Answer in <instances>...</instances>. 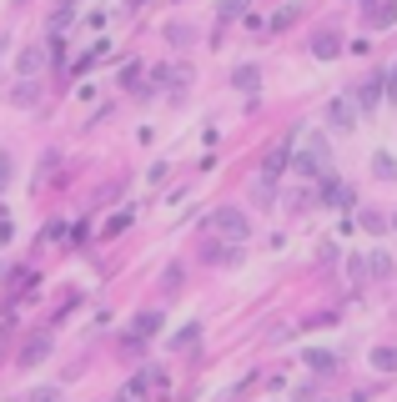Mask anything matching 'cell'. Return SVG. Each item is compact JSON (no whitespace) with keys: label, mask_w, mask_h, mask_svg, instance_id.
<instances>
[{"label":"cell","mask_w":397,"mask_h":402,"mask_svg":"<svg viewBox=\"0 0 397 402\" xmlns=\"http://www.w3.org/2000/svg\"><path fill=\"white\" fill-rule=\"evenodd\" d=\"M292 166L302 171V177H322V156H317V151H302V156H297Z\"/></svg>","instance_id":"cell-9"},{"label":"cell","mask_w":397,"mask_h":402,"mask_svg":"<svg viewBox=\"0 0 397 402\" xmlns=\"http://www.w3.org/2000/svg\"><path fill=\"white\" fill-rule=\"evenodd\" d=\"M196 337H201V322H191V327H181V332L172 337V347L181 352V347H191V342H196Z\"/></svg>","instance_id":"cell-13"},{"label":"cell","mask_w":397,"mask_h":402,"mask_svg":"<svg viewBox=\"0 0 397 402\" xmlns=\"http://www.w3.org/2000/svg\"><path fill=\"white\" fill-rule=\"evenodd\" d=\"M45 71V45H26L21 50V76L30 81V76H40Z\"/></svg>","instance_id":"cell-4"},{"label":"cell","mask_w":397,"mask_h":402,"mask_svg":"<svg viewBox=\"0 0 397 402\" xmlns=\"http://www.w3.org/2000/svg\"><path fill=\"white\" fill-rule=\"evenodd\" d=\"M156 327H161V317H156V312H141V317H136V327H131V337H151Z\"/></svg>","instance_id":"cell-12"},{"label":"cell","mask_w":397,"mask_h":402,"mask_svg":"<svg viewBox=\"0 0 397 402\" xmlns=\"http://www.w3.org/2000/svg\"><path fill=\"white\" fill-rule=\"evenodd\" d=\"M287 161H292L287 151H272V156H267V166H262V171H267V182H272V177H276V171H281V166H287Z\"/></svg>","instance_id":"cell-15"},{"label":"cell","mask_w":397,"mask_h":402,"mask_svg":"<svg viewBox=\"0 0 397 402\" xmlns=\"http://www.w3.org/2000/svg\"><path fill=\"white\" fill-rule=\"evenodd\" d=\"M312 55H317V61H332V55H342V40H337V35H317Z\"/></svg>","instance_id":"cell-7"},{"label":"cell","mask_w":397,"mask_h":402,"mask_svg":"<svg viewBox=\"0 0 397 402\" xmlns=\"http://www.w3.org/2000/svg\"><path fill=\"white\" fill-rule=\"evenodd\" d=\"M11 232H16V221H11V216H0V242H11Z\"/></svg>","instance_id":"cell-21"},{"label":"cell","mask_w":397,"mask_h":402,"mask_svg":"<svg viewBox=\"0 0 397 402\" xmlns=\"http://www.w3.org/2000/svg\"><path fill=\"white\" fill-rule=\"evenodd\" d=\"M382 86H387V76H372V81H362V86H352V106L372 116V106L382 101Z\"/></svg>","instance_id":"cell-2"},{"label":"cell","mask_w":397,"mask_h":402,"mask_svg":"<svg viewBox=\"0 0 397 402\" xmlns=\"http://www.w3.org/2000/svg\"><path fill=\"white\" fill-rule=\"evenodd\" d=\"M126 6H146V0H126Z\"/></svg>","instance_id":"cell-24"},{"label":"cell","mask_w":397,"mask_h":402,"mask_svg":"<svg viewBox=\"0 0 397 402\" xmlns=\"http://www.w3.org/2000/svg\"><path fill=\"white\" fill-rule=\"evenodd\" d=\"M206 226H211V232H221V237H237V242H247V232H252V221H247L242 206H216L206 216Z\"/></svg>","instance_id":"cell-1"},{"label":"cell","mask_w":397,"mask_h":402,"mask_svg":"<svg viewBox=\"0 0 397 402\" xmlns=\"http://www.w3.org/2000/svg\"><path fill=\"white\" fill-rule=\"evenodd\" d=\"M30 402H66V397H61V387H35Z\"/></svg>","instance_id":"cell-16"},{"label":"cell","mask_w":397,"mask_h":402,"mask_svg":"<svg viewBox=\"0 0 397 402\" xmlns=\"http://www.w3.org/2000/svg\"><path fill=\"white\" fill-rule=\"evenodd\" d=\"M362 226H367V232H372V237H377V232H387V221H382L377 211H362Z\"/></svg>","instance_id":"cell-17"},{"label":"cell","mask_w":397,"mask_h":402,"mask_svg":"<svg viewBox=\"0 0 397 402\" xmlns=\"http://www.w3.org/2000/svg\"><path fill=\"white\" fill-rule=\"evenodd\" d=\"M392 232H397V216H392Z\"/></svg>","instance_id":"cell-25"},{"label":"cell","mask_w":397,"mask_h":402,"mask_svg":"<svg viewBox=\"0 0 397 402\" xmlns=\"http://www.w3.org/2000/svg\"><path fill=\"white\" fill-rule=\"evenodd\" d=\"M372 272H377V277H387V272H392V257H382V252H377V257H372Z\"/></svg>","instance_id":"cell-20"},{"label":"cell","mask_w":397,"mask_h":402,"mask_svg":"<svg viewBox=\"0 0 397 402\" xmlns=\"http://www.w3.org/2000/svg\"><path fill=\"white\" fill-rule=\"evenodd\" d=\"M327 126H332V131H352V126H357L352 101H332V106H327Z\"/></svg>","instance_id":"cell-3"},{"label":"cell","mask_w":397,"mask_h":402,"mask_svg":"<svg viewBox=\"0 0 397 402\" xmlns=\"http://www.w3.org/2000/svg\"><path fill=\"white\" fill-rule=\"evenodd\" d=\"M307 367H317V372H332V367H337V357H332V352H307Z\"/></svg>","instance_id":"cell-14"},{"label":"cell","mask_w":397,"mask_h":402,"mask_svg":"<svg viewBox=\"0 0 397 402\" xmlns=\"http://www.w3.org/2000/svg\"><path fill=\"white\" fill-rule=\"evenodd\" d=\"M372 171H377L382 182H397V161H392L387 151H377V156H372Z\"/></svg>","instance_id":"cell-10"},{"label":"cell","mask_w":397,"mask_h":402,"mask_svg":"<svg viewBox=\"0 0 397 402\" xmlns=\"http://www.w3.org/2000/svg\"><path fill=\"white\" fill-rule=\"evenodd\" d=\"M387 96L397 101V66H392V76H387Z\"/></svg>","instance_id":"cell-23"},{"label":"cell","mask_w":397,"mask_h":402,"mask_svg":"<svg viewBox=\"0 0 397 402\" xmlns=\"http://www.w3.org/2000/svg\"><path fill=\"white\" fill-rule=\"evenodd\" d=\"M372 367L377 372H397V347H377L372 352Z\"/></svg>","instance_id":"cell-11"},{"label":"cell","mask_w":397,"mask_h":402,"mask_svg":"<svg viewBox=\"0 0 397 402\" xmlns=\"http://www.w3.org/2000/svg\"><path fill=\"white\" fill-rule=\"evenodd\" d=\"M392 21H397V0H382V6L367 11V26H372V30H382V26H392Z\"/></svg>","instance_id":"cell-6"},{"label":"cell","mask_w":397,"mask_h":402,"mask_svg":"<svg viewBox=\"0 0 397 402\" xmlns=\"http://www.w3.org/2000/svg\"><path fill=\"white\" fill-rule=\"evenodd\" d=\"M11 177H16V166H11V156H0V191L11 186Z\"/></svg>","instance_id":"cell-18"},{"label":"cell","mask_w":397,"mask_h":402,"mask_svg":"<svg viewBox=\"0 0 397 402\" xmlns=\"http://www.w3.org/2000/svg\"><path fill=\"white\" fill-rule=\"evenodd\" d=\"M242 6H247V0H226V6H221V11H226V16H237Z\"/></svg>","instance_id":"cell-22"},{"label":"cell","mask_w":397,"mask_h":402,"mask_svg":"<svg viewBox=\"0 0 397 402\" xmlns=\"http://www.w3.org/2000/svg\"><path fill=\"white\" fill-rule=\"evenodd\" d=\"M232 86H237V91H257V86H262V71H257V66H242V71L232 76Z\"/></svg>","instance_id":"cell-8"},{"label":"cell","mask_w":397,"mask_h":402,"mask_svg":"<svg viewBox=\"0 0 397 402\" xmlns=\"http://www.w3.org/2000/svg\"><path fill=\"white\" fill-rule=\"evenodd\" d=\"M45 352H50V332H40V337H30V342H26V352H21V367H35V362H40Z\"/></svg>","instance_id":"cell-5"},{"label":"cell","mask_w":397,"mask_h":402,"mask_svg":"<svg viewBox=\"0 0 397 402\" xmlns=\"http://www.w3.org/2000/svg\"><path fill=\"white\" fill-rule=\"evenodd\" d=\"M30 101H35V86H30V81H26V86H16V106H30Z\"/></svg>","instance_id":"cell-19"}]
</instances>
